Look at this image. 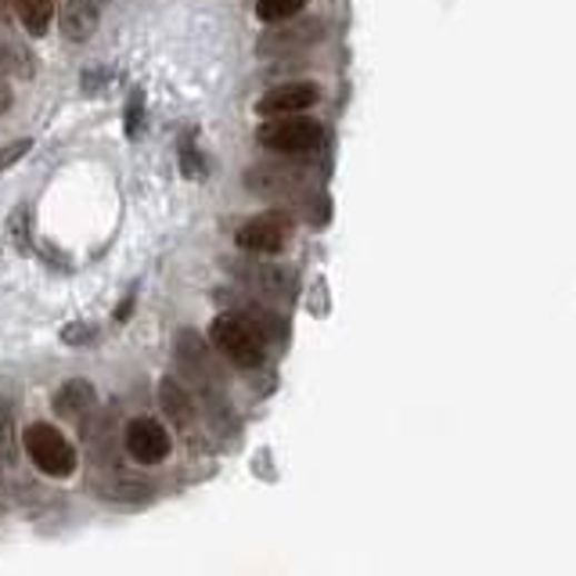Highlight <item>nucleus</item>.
<instances>
[{
    "label": "nucleus",
    "instance_id": "obj_14",
    "mask_svg": "<svg viewBox=\"0 0 576 576\" xmlns=\"http://www.w3.org/2000/svg\"><path fill=\"white\" fill-rule=\"evenodd\" d=\"M246 278L256 285V292L267 299H288L292 296V275L281 267H249Z\"/></svg>",
    "mask_w": 576,
    "mask_h": 576
},
{
    "label": "nucleus",
    "instance_id": "obj_18",
    "mask_svg": "<svg viewBox=\"0 0 576 576\" xmlns=\"http://www.w3.org/2000/svg\"><path fill=\"white\" fill-rule=\"evenodd\" d=\"M180 173H185V177H191V180H202V177L209 173L206 159L199 156V148H195L191 141H185V145H180Z\"/></svg>",
    "mask_w": 576,
    "mask_h": 576
},
{
    "label": "nucleus",
    "instance_id": "obj_12",
    "mask_svg": "<svg viewBox=\"0 0 576 576\" xmlns=\"http://www.w3.org/2000/svg\"><path fill=\"white\" fill-rule=\"evenodd\" d=\"M0 72L19 76V80H29L37 72V62L29 48L11 33V26H0Z\"/></svg>",
    "mask_w": 576,
    "mask_h": 576
},
{
    "label": "nucleus",
    "instance_id": "obj_20",
    "mask_svg": "<svg viewBox=\"0 0 576 576\" xmlns=\"http://www.w3.org/2000/svg\"><path fill=\"white\" fill-rule=\"evenodd\" d=\"M141 90H133V98H130V112H127V133L130 138H138V130H141Z\"/></svg>",
    "mask_w": 576,
    "mask_h": 576
},
{
    "label": "nucleus",
    "instance_id": "obj_19",
    "mask_svg": "<svg viewBox=\"0 0 576 576\" xmlns=\"http://www.w3.org/2000/svg\"><path fill=\"white\" fill-rule=\"evenodd\" d=\"M29 148H33V141H29V138H22V141H11V145H8L4 151H0V173H4V170H11L14 162H22Z\"/></svg>",
    "mask_w": 576,
    "mask_h": 576
},
{
    "label": "nucleus",
    "instance_id": "obj_17",
    "mask_svg": "<svg viewBox=\"0 0 576 576\" xmlns=\"http://www.w3.org/2000/svg\"><path fill=\"white\" fill-rule=\"evenodd\" d=\"M307 8V0H256V14L264 22H288Z\"/></svg>",
    "mask_w": 576,
    "mask_h": 576
},
{
    "label": "nucleus",
    "instance_id": "obj_1",
    "mask_svg": "<svg viewBox=\"0 0 576 576\" xmlns=\"http://www.w3.org/2000/svg\"><path fill=\"white\" fill-rule=\"evenodd\" d=\"M209 339H213L217 350L238 364V368H260L267 354V339L256 331V325L246 314H220L213 325H209Z\"/></svg>",
    "mask_w": 576,
    "mask_h": 576
},
{
    "label": "nucleus",
    "instance_id": "obj_2",
    "mask_svg": "<svg viewBox=\"0 0 576 576\" xmlns=\"http://www.w3.org/2000/svg\"><path fill=\"white\" fill-rule=\"evenodd\" d=\"M256 138H260L267 151L296 159V156H310V151L325 145V127L310 116H278L270 119V123H264Z\"/></svg>",
    "mask_w": 576,
    "mask_h": 576
},
{
    "label": "nucleus",
    "instance_id": "obj_5",
    "mask_svg": "<svg viewBox=\"0 0 576 576\" xmlns=\"http://www.w3.org/2000/svg\"><path fill=\"white\" fill-rule=\"evenodd\" d=\"M288 231H292V224H288L285 213H264V217H252L249 224L238 227V246L246 252H278L285 249L288 241Z\"/></svg>",
    "mask_w": 576,
    "mask_h": 576
},
{
    "label": "nucleus",
    "instance_id": "obj_6",
    "mask_svg": "<svg viewBox=\"0 0 576 576\" xmlns=\"http://www.w3.org/2000/svg\"><path fill=\"white\" fill-rule=\"evenodd\" d=\"M127 450L133 461L141 465H159L170 454V433L151 418H133L127 426Z\"/></svg>",
    "mask_w": 576,
    "mask_h": 576
},
{
    "label": "nucleus",
    "instance_id": "obj_16",
    "mask_svg": "<svg viewBox=\"0 0 576 576\" xmlns=\"http://www.w3.org/2000/svg\"><path fill=\"white\" fill-rule=\"evenodd\" d=\"M14 458H19V444H14V415H11V407L0 400V468L14 465Z\"/></svg>",
    "mask_w": 576,
    "mask_h": 576
},
{
    "label": "nucleus",
    "instance_id": "obj_13",
    "mask_svg": "<svg viewBox=\"0 0 576 576\" xmlns=\"http://www.w3.org/2000/svg\"><path fill=\"white\" fill-rule=\"evenodd\" d=\"M159 397H162L166 415H170L180 429H191L195 426V400H191V393L177 383V378H162Z\"/></svg>",
    "mask_w": 576,
    "mask_h": 576
},
{
    "label": "nucleus",
    "instance_id": "obj_7",
    "mask_svg": "<svg viewBox=\"0 0 576 576\" xmlns=\"http://www.w3.org/2000/svg\"><path fill=\"white\" fill-rule=\"evenodd\" d=\"M177 357L185 364V371L202 386V393H217V360L209 357V346L202 342L199 331H180L177 336Z\"/></svg>",
    "mask_w": 576,
    "mask_h": 576
},
{
    "label": "nucleus",
    "instance_id": "obj_3",
    "mask_svg": "<svg viewBox=\"0 0 576 576\" xmlns=\"http://www.w3.org/2000/svg\"><path fill=\"white\" fill-rule=\"evenodd\" d=\"M26 454L29 461H33L43 476H72L76 473V447L66 439V433H58L54 426H48V421H37V426H29L26 436Z\"/></svg>",
    "mask_w": 576,
    "mask_h": 576
},
{
    "label": "nucleus",
    "instance_id": "obj_15",
    "mask_svg": "<svg viewBox=\"0 0 576 576\" xmlns=\"http://www.w3.org/2000/svg\"><path fill=\"white\" fill-rule=\"evenodd\" d=\"M14 11H19V19H22L29 37H43L54 22L58 4L54 0H14Z\"/></svg>",
    "mask_w": 576,
    "mask_h": 576
},
{
    "label": "nucleus",
    "instance_id": "obj_9",
    "mask_svg": "<svg viewBox=\"0 0 576 576\" xmlns=\"http://www.w3.org/2000/svg\"><path fill=\"white\" fill-rule=\"evenodd\" d=\"M98 11H101V0H62V33L72 43H83L90 33L98 29Z\"/></svg>",
    "mask_w": 576,
    "mask_h": 576
},
{
    "label": "nucleus",
    "instance_id": "obj_10",
    "mask_svg": "<svg viewBox=\"0 0 576 576\" xmlns=\"http://www.w3.org/2000/svg\"><path fill=\"white\" fill-rule=\"evenodd\" d=\"M95 404H98V389L90 386L87 378H69V383L58 386V393H54V411L62 418H80Z\"/></svg>",
    "mask_w": 576,
    "mask_h": 576
},
{
    "label": "nucleus",
    "instance_id": "obj_11",
    "mask_svg": "<svg viewBox=\"0 0 576 576\" xmlns=\"http://www.w3.org/2000/svg\"><path fill=\"white\" fill-rule=\"evenodd\" d=\"M321 22H299V26H285V29H275L264 43L260 51L264 54H288V51H299L307 48V43H314L317 37H321Z\"/></svg>",
    "mask_w": 576,
    "mask_h": 576
},
{
    "label": "nucleus",
    "instance_id": "obj_21",
    "mask_svg": "<svg viewBox=\"0 0 576 576\" xmlns=\"http://www.w3.org/2000/svg\"><path fill=\"white\" fill-rule=\"evenodd\" d=\"M62 339L66 342H90V339H95V328H83V325H69L66 331H62Z\"/></svg>",
    "mask_w": 576,
    "mask_h": 576
},
{
    "label": "nucleus",
    "instance_id": "obj_22",
    "mask_svg": "<svg viewBox=\"0 0 576 576\" xmlns=\"http://www.w3.org/2000/svg\"><path fill=\"white\" fill-rule=\"evenodd\" d=\"M8 231L14 235V241H19V246H26V213L19 209V213H14V220L8 224Z\"/></svg>",
    "mask_w": 576,
    "mask_h": 576
},
{
    "label": "nucleus",
    "instance_id": "obj_8",
    "mask_svg": "<svg viewBox=\"0 0 576 576\" xmlns=\"http://www.w3.org/2000/svg\"><path fill=\"white\" fill-rule=\"evenodd\" d=\"M90 490L112 505H145L156 497V487L141 476H109V479H95Z\"/></svg>",
    "mask_w": 576,
    "mask_h": 576
},
{
    "label": "nucleus",
    "instance_id": "obj_4",
    "mask_svg": "<svg viewBox=\"0 0 576 576\" xmlns=\"http://www.w3.org/2000/svg\"><path fill=\"white\" fill-rule=\"evenodd\" d=\"M321 101V87L317 83H281L275 90H267V95L256 101V112L267 116V119H278V116H302L307 109Z\"/></svg>",
    "mask_w": 576,
    "mask_h": 576
}]
</instances>
